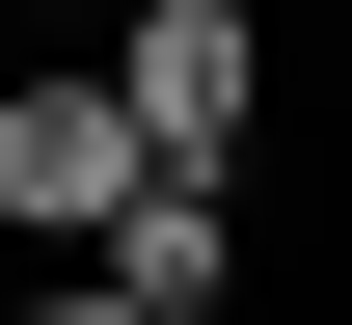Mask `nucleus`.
<instances>
[{"label": "nucleus", "instance_id": "1", "mask_svg": "<svg viewBox=\"0 0 352 325\" xmlns=\"http://www.w3.org/2000/svg\"><path fill=\"white\" fill-rule=\"evenodd\" d=\"M109 109H135L163 163L244 190V136H271V27H244V0H109Z\"/></svg>", "mask_w": 352, "mask_h": 325}, {"label": "nucleus", "instance_id": "2", "mask_svg": "<svg viewBox=\"0 0 352 325\" xmlns=\"http://www.w3.org/2000/svg\"><path fill=\"white\" fill-rule=\"evenodd\" d=\"M135 190H163V136L109 109V54H28V82H0V217L28 244H109Z\"/></svg>", "mask_w": 352, "mask_h": 325}, {"label": "nucleus", "instance_id": "3", "mask_svg": "<svg viewBox=\"0 0 352 325\" xmlns=\"http://www.w3.org/2000/svg\"><path fill=\"white\" fill-rule=\"evenodd\" d=\"M82 271H109L135 325H217V298H244V190H217V163H163V190H135V217L82 244Z\"/></svg>", "mask_w": 352, "mask_h": 325}, {"label": "nucleus", "instance_id": "4", "mask_svg": "<svg viewBox=\"0 0 352 325\" xmlns=\"http://www.w3.org/2000/svg\"><path fill=\"white\" fill-rule=\"evenodd\" d=\"M0 325H135V298H109V271H82V298H0Z\"/></svg>", "mask_w": 352, "mask_h": 325}, {"label": "nucleus", "instance_id": "5", "mask_svg": "<svg viewBox=\"0 0 352 325\" xmlns=\"http://www.w3.org/2000/svg\"><path fill=\"white\" fill-rule=\"evenodd\" d=\"M28 27H109V0H28Z\"/></svg>", "mask_w": 352, "mask_h": 325}]
</instances>
